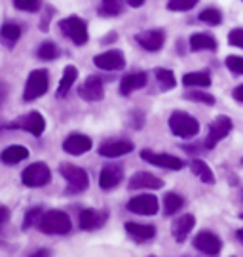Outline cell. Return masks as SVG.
<instances>
[{
	"mask_svg": "<svg viewBox=\"0 0 243 257\" xmlns=\"http://www.w3.org/2000/svg\"><path fill=\"white\" fill-rule=\"evenodd\" d=\"M59 174L67 179V194H80L90 187V175L80 166L63 162L59 164Z\"/></svg>",
	"mask_w": 243,
	"mask_h": 257,
	"instance_id": "obj_2",
	"label": "cell"
},
{
	"mask_svg": "<svg viewBox=\"0 0 243 257\" xmlns=\"http://www.w3.org/2000/svg\"><path fill=\"white\" fill-rule=\"evenodd\" d=\"M59 31L76 46H84L88 42V23L78 16H69L59 21Z\"/></svg>",
	"mask_w": 243,
	"mask_h": 257,
	"instance_id": "obj_4",
	"label": "cell"
},
{
	"mask_svg": "<svg viewBox=\"0 0 243 257\" xmlns=\"http://www.w3.org/2000/svg\"><path fill=\"white\" fill-rule=\"evenodd\" d=\"M194 225H196V217H194L192 213H184V215L177 217V219L173 221V225H171L173 238L177 240L179 244H182L184 240L188 238V234L192 232Z\"/></svg>",
	"mask_w": 243,
	"mask_h": 257,
	"instance_id": "obj_21",
	"label": "cell"
},
{
	"mask_svg": "<svg viewBox=\"0 0 243 257\" xmlns=\"http://www.w3.org/2000/svg\"><path fill=\"white\" fill-rule=\"evenodd\" d=\"M76 78H78V69H76L74 65H67L63 71V76H61V80H59V86H57L55 97H59V99L67 97L69 92H71V88L74 86V82H76Z\"/></svg>",
	"mask_w": 243,
	"mask_h": 257,
	"instance_id": "obj_23",
	"label": "cell"
},
{
	"mask_svg": "<svg viewBox=\"0 0 243 257\" xmlns=\"http://www.w3.org/2000/svg\"><path fill=\"white\" fill-rule=\"evenodd\" d=\"M54 14H55V10L52 8V6H48V14H44V16H42V21H40V25H38L42 33H46V31L50 29V18H52Z\"/></svg>",
	"mask_w": 243,
	"mask_h": 257,
	"instance_id": "obj_41",
	"label": "cell"
},
{
	"mask_svg": "<svg viewBox=\"0 0 243 257\" xmlns=\"http://www.w3.org/2000/svg\"><path fill=\"white\" fill-rule=\"evenodd\" d=\"M44 211H46L44 206H33V208H29V210L25 211V215H23V225H21V229L29 230V229H33V227H36Z\"/></svg>",
	"mask_w": 243,
	"mask_h": 257,
	"instance_id": "obj_33",
	"label": "cell"
},
{
	"mask_svg": "<svg viewBox=\"0 0 243 257\" xmlns=\"http://www.w3.org/2000/svg\"><path fill=\"white\" fill-rule=\"evenodd\" d=\"M192 246L201 251V253H205V255H216V253H220V249H222V242L220 238L216 236L215 232H211V230H201L198 232L194 240H192Z\"/></svg>",
	"mask_w": 243,
	"mask_h": 257,
	"instance_id": "obj_11",
	"label": "cell"
},
{
	"mask_svg": "<svg viewBox=\"0 0 243 257\" xmlns=\"http://www.w3.org/2000/svg\"><path fill=\"white\" fill-rule=\"evenodd\" d=\"M14 6L18 10H23V12L35 14L42 8V0H14Z\"/></svg>",
	"mask_w": 243,
	"mask_h": 257,
	"instance_id": "obj_37",
	"label": "cell"
},
{
	"mask_svg": "<svg viewBox=\"0 0 243 257\" xmlns=\"http://www.w3.org/2000/svg\"><path fill=\"white\" fill-rule=\"evenodd\" d=\"M226 67L235 74H243V57L241 55H228L226 57Z\"/></svg>",
	"mask_w": 243,
	"mask_h": 257,
	"instance_id": "obj_38",
	"label": "cell"
},
{
	"mask_svg": "<svg viewBox=\"0 0 243 257\" xmlns=\"http://www.w3.org/2000/svg\"><path fill=\"white\" fill-rule=\"evenodd\" d=\"M144 124V114L141 110H131V126L135 130H141Z\"/></svg>",
	"mask_w": 243,
	"mask_h": 257,
	"instance_id": "obj_40",
	"label": "cell"
},
{
	"mask_svg": "<svg viewBox=\"0 0 243 257\" xmlns=\"http://www.w3.org/2000/svg\"><path fill=\"white\" fill-rule=\"evenodd\" d=\"M6 128L8 130H23V132H27V134H31V136L40 138L46 130V120L40 112L33 110V112H29V114H23V116L18 118L16 122H10Z\"/></svg>",
	"mask_w": 243,
	"mask_h": 257,
	"instance_id": "obj_7",
	"label": "cell"
},
{
	"mask_svg": "<svg viewBox=\"0 0 243 257\" xmlns=\"http://www.w3.org/2000/svg\"><path fill=\"white\" fill-rule=\"evenodd\" d=\"M141 158L144 162L152 166H158V168H165V170H182L184 168V162L180 160L179 156L167 155V153H154L150 149H143L141 151Z\"/></svg>",
	"mask_w": 243,
	"mask_h": 257,
	"instance_id": "obj_9",
	"label": "cell"
},
{
	"mask_svg": "<svg viewBox=\"0 0 243 257\" xmlns=\"http://www.w3.org/2000/svg\"><path fill=\"white\" fill-rule=\"evenodd\" d=\"M182 84L188 88V86H198V88H207L211 86V76L209 73H203V71H199V73H186L182 76Z\"/></svg>",
	"mask_w": 243,
	"mask_h": 257,
	"instance_id": "obj_32",
	"label": "cell"
},
{
	"mask_svg": "<svg viewBox=\"0 0 243 257\" xmlns=\"http://www.w3.org/2000/svg\"><path fill=\"white\" fill-rule=\"evenodd\" d=\"M19 38H21V27L19 25L8 21V23H4L0 27V44L6 46L8 50H12V48L18 44Z\"/></svg>",
	"mask_w": 243,
	"mask_h": 257,
	"instance_id": "obj_25",
	"label": "cell"
},
{
	"mask_svg": "<svg viewBox=\"0 0 243 257\" xmlns=\"http://www.w3.org/2000/svg\"><path fill=\"white\" fill-rule=\"evenodd\" d=\"M232 95H234L235 101L243 103V84H239L237 88H234V92H232Z\"/></svg>",
	"mask_w": 243,
	"mask_h": 257,
	"instance_id": "obj_45",
	"label": "cell"
},
{
	"mask_svg": "<svg viewBox=\"0 0 243 257\" xmlns=\"http://www.w3.org/2000/svg\"><path fill=\"white\" fill-rule=\"evenodd\" d=\"M228 42H230L232 46L243 48V29H234V31H230Z\"/></svg>",
	"mask_w": 243,
	"mask_h": 257,
	"instance_id": "obj_39",
	"label": "cell"
},
{
	"mask_svg": "<svg viewBox=\"0 0 243 257\" xmlns=\"http://www.w3.org/2000/svg\"><path fill=\"white\" fill-rule=\"evenodd\" d=\"M148 257H156V255H148Z\"/></svg>",
	"mask_w": 243,
	"mask_h": 257,
	"instance_id": "obj_51",
	"label": "cell"
},
{
	"mask_svg": "<svg viewBox=\"0 0 243 257\" xmlns=\"http://www.w3.org/2000/svg\"><path fill=\"white\" fill-rule=\"evenodd\" d=\"M135 40L146 52H160L165 44V33L162 29H150V31H143L135 35Z\"/></svg>",
	"mask_w": 243,
	"mask_h": 257,
	"instance_id": "obj_15",
	"label": "cell"
},
{
	"mask_svg": "<svg viewBox=\"0 0 243 257\" xmlns=\"http://www.w3.org/2000/svg\"><path fill=\"white\" fill-rule=\"evenodd\" d=\"M184 99L203 103V105H215V97L211 93H205V92H186L184 93Z\"/></svg>",
	"mask_w": 243,
	"mask_h": 257,
	"instance_id": "obj_35",
	"label": "cell"
},
{
	"mask_svg": "<svg viewBox=\"0 0 243 257\" xmlns=\"http://www.w3.org/2000/svg\"><path fill=\"white\" fill-rule=\"evenodd\" d=\"M124 181V166L120 164H107L101 168L99 174V187L103 191H112Z\"/></svg>",
	"mask_w": 243,
	"mask_h": 257,
	"instance_id": "obj_14",
	"label": "cell"
},
{
	"mask_svg": "<svg viewBox=\"0 0 243 257\" xmlns=\"http://www.w3.org/2000/svg\"><path fill=\"white\" fill-rule=\"evenodd\" d=\"M112 40H116V33H110V37H108V38H103L101 42H103V44H107V42H112Z\"/></svg>",
	"mask_w": 243,
	"mask_h": 257,
	"instance_id": "obj_47",
	"label": "cell"
},
{
	"mask_svg": "<svg viewBox=\"0 0 243 257\" xmlns=\"http://www.w3.org/2000/svg\"><path fill=\"white\" fill-rule=\"evenodd\" d=\"M148 84V74L146 73H131L122 78L120 82V95L129 97L137 90H143L144 86Z\"/></svg>",
	"mask_w": 243,
	"mask_h": 257,
	"instance_id": "obj_22",
	"label": "cell"
},
{
	"mask_svg": "<svg viewBox=\"0 0 243 257\" xmlns=\"http://www.w3.org/2000/svg\"><path fill=\"white\" fill-rule=\"evenodd\" d=\"M27 156H29L27 147H23V145H10L8 149H4L0 153V160H2V164L6 166H16L19 162H23Z\"/></svg>",
	"mask_w": 243,
	"mask_h": 257,
	"instance_id": "obj_24",
	"label": "cell"
},
{
	"mask_svg": "<svg viewBox=\"0 0 243 257\" xmlns=\"http://www.w3.org/2000/svg\"><path fill=\"white\" fill-rule=\"evenodd\" d=\"M59 55H61L59 46H57L55 42H50V40L42 42V44L38 46V50H36V57L42 59V61H54Z\"/></svg>",
	"mask_w": 243,
	"mask_h": 257,
	"instance_id": "obj_30",
	"label": "cell"
},
{
	"mask_svg": "<svg viewBox=\"0 0 243 257\" xmlns=\"http://www.w3.org/2000/svg\"><path fill=\"white\" fill-rule=\"evenodd\" d=\"M190 48L194 52H215L216 40L207 33H196L190 37Z\"/></svg>",
	"mask_w": 243,
	"mask_h": 257,
	"instance_id": "obj_26",
	"label": "cell"
},
{
	"mask_svg": "<svg viewBox=\"0 0 243 257\" xmlns=\"http://www.w3.org/2000/svg\"><path fill=\"white\" fill-rule=\"evenodd\" d=\"M184 206V198L177 193H167L163 196V213L169 217V215H175L177 211L182 210Z\"/></svg>",
	"mask_w": 243,
	"mask_h": 257,
	"instance_id": "obj_28",
	"label": "cell"
},
{
	"mask_svg": "<svg viewBox=\"0 0 243 257\" xmlns=\"http://www.w3.org/2000/svg\"><path fill=\"white\" fill-rule=\"evenodd\" d=\"M237 238H239V240H241V242H243V229L237 230Z\"/></svg>",
	"mask_w": 243,
	"mask_h": 257,
	"instance_id": "obj_48",
	"label": "cell"
},
{
	"mask_svg": "<svg viewBox=\"0 0 243 257\" xmlns=\"http://www.w3.org/2000/svg\"><path fill=\"white\" fill-rule=\"evenodd\" d=\"M91 147H93V141H91V138L84 136V134H71L63 141V151L74 156L88 153V151H91Z\"/></svg>",
	"mask_w": 243,
	"mask_h": 257,
	"instance_id": "obj_19",
	"label": "cell"
},
{
	"mask_svg": "<svg viewBox=\"0 0 243 257\" xmlns=\"http://www.w3.org/2000/svg\"><path fill=\"white\" fill-rule=\"evenodd\" d=\"M38 230L42 234L57 236V234H69L72 230V221L67 211L61 210H48L42 213V217L38 221Z\"/></svg>",
	"mask_w": 243,
	"mask_h": 257,
	"instance_id": "obj_1",
	"label": "cell"
},
{
	"mask_svg": "<svg viewBox=\"0 0 243 257\" xmlns=\"http://www.w3.org/2000/svg\"><path fill=\"white\" fill-rule=\"evenodd\" d=\"M50 88V73L46 69H35L27 76V84L23 90V101H35L42 97Z\"/></svg>",
	"mask_w": 243,
	"mask_h": 257,
	"instance_id": "obj_5",
	"label": "cell"
},
{
	"mask_svg": "<svg viewBox=\"0 0 243 257\" xmlns=\"http://www.w3.org/2000/svg\"><path fill=\"white\" fill-rule=\"evenodd\" d=\"M126 208L131 213H139V215H154L160 210V202L154 194H139L135 198H131L126 204Z\"/></svg>",
	"mask_w": 243,
	"mask_h": 257,
	"instance_id": "obj_12",
	"label": "cell"
},
{
	"mask_svg": "<svg viewBox=\"0 0 243 257\" xmlns=\"http://www.w3.org/2000/svg\"><path fill=\"white\" fill-rule=\"evenodd\" d=\"M199 21H203V23H207V25L216 27V25L222 23V14H220L216 8H207L199 14Z\"/></svg>",
	"mask_w": 243,
	"mask_h": 257,
	"instance_id": "obj_34",
	"label": "cell"
},
{
	"mask_svg": "<svg viewBox=\"0 0 243 257\" xmlns=\"http://www.w3.org/2000/svg\"><path fill=\"white\" fill-rule=\"evenodd\" d=\"M10 219V210L6 206H0V225H4Z\"/></svg>",
	"mask_w": 243,
	"mask_h": 257,
	"instance_id": "obj_44",
	"label": "cell"
},
{
	"mask_svg": "<svg viewBox=\"0 0 243 257\" xmlns=\"http://www.w3.org/2000/svg\"><path fill=\"white\" fill-rule=\"evenodd\" d=\"M127 236L137 242V244H144L148 240L156 236V227L154 225H143V223H135V221H127L126 223Z\"/></svg>",
	"mask_w": 243,
	"mask_h": 257,
	"instance_id": "obj_20",
	"label": "cell"
},
{
	"mask_svg": "<svg viewBox=\"0 0 243 257\" xmlns=\"http://www.w3.org/2000/svg\"><path fill=\"white\" fill-rule=\"evenodd\" d=\"M133 149H135V145H133V141H129V139H107L97 151H99V155L105 156V158H118V156L133 153Z\"/></svg>",
	"mask_w": 243,
	"mask_h": 257,
	"instance_id": "obj_13",
	"label": "cell"
},
{
	"mask_svg": "<svg viewBox=\"0 0 243 257\" xmlns=\"http://www.w3.org/2000/svg\"><path fill=\"white\" fill-rule=\"evenodd\" d=\"M127 4L133 6V8H141V6L144 4V0H127Z\"/></svg>",
	"mask_w": 243,
	"mask_h": 257,
	"instance_id": "obj_46",
	"label": "cell"
},
{
	"mask_svg": "<svg viewBox=\"0 0 243 257\" xmlns=\"http://www.w3.org/2000/svg\"><path fill=\"white\" fill-rule=\"evenodd\" d=\"M29 257H52V249H50V248H38L36 251H33Z\"/></svg>",
	"mask_w": 243,
	"mask_h": 257,
	"instance_id": "obj_43",
	"label": "cell"
},
{
	"mask_svg": "<svg viewBox=\"0 0 243 257\" xmlns=\"http://www.w3.org/2000/svg\"><path fill=\"white\" fill-rule=\"evenodd\" d=\"M199 0H167V8L171 12H188L192 10Z\"/></svg>",
	"mask_w": 243,
	"mask_h": 257,
	"instance_id": "obj_36",
	"label": "cell"
},
{
	"mask_svg": "<svg viewBox=\"0 0 243 257\" xmlns=\"http://www.w3.org/2000/svg\"><path fill=\"white\" fill-rule=\"evenodd\" d=\"M2 130H4V126H0V132H2Z\"/></svg>",
	"mask_w": 243,
	"mask_h": 257,
	"instance_id": "obj_49",
	"label": "cell"
},
{
	"mask_svg": "<svg viewBox=\"0 0 243 257\" xmlns=\"http://www.w3.org/2000/svg\"><path fill=\"white\" fill-rule=\"evenodd\" d=\"M8 93H10L8 84H6L4 80H2V78H0V107L6 103V99H8Z\"/></svg>",
	"mask_w": 243,
	"mask_h": 257,
	"instance_id": "obj_42",
	"label": "cell"
},
{
	"mask_svg": "<svg viewBox=\"0 0 243 257\" xmlns=\"http://www.w3.org/2000/svg\"><path fill=\"white\" fill-rule=\"evenodd\" d=\"M154 76L158 80V86L162 92H167V90H173L177 86V80H175V73L169 71V69H156L154 71Z\"/></svg>",
	"mask_w": 243,
	"mask_h": 257,
	"instance_id": "obj_31",
	"label": "cell"
},
{
	"mask_svg": "<svg viewBox=\"0 0 243 257\" xmlns=\"http://www.w3.org/2000/svg\"><path fill=\"white\" fill-rule=\"evenodd\" d=\"M232 120L228 118V116H218L211 122V126H209V134L207 138H205V143H203V147L205 149H215L218 145V141H222L224 138L230 136V132H232Z\"/></svg>",
	"mask_w": 243,
	"mask_h": 257,
	"instance_id": "obj_8",
	"label": "cell"
},
{
	"mask_svg": "<svg viewBox=\"0 0 243 257\" xmlns=\"http://www.w3.org/2000/svg\"><path fill=\"white\" fill-rule=\"evenodd\" d=\"M239 217H241V219H243V213H241V215H239Z\"/></svg>",
	"mask_w": 243,
	"mask_h": 257,
	"instance_id": "obj_50",
	"label": "cell"
},
{
	"mask_svg": "<svg viewBox=\"0 0 243 257\" xmlns=\"http://www.w3.org/2000/svg\"><path fill=\"white\" fill-rule=\"evenodd\" d=\"M93 63L103 71H122L126 67V57L120 50H108L105 54L95 55Z\"/></svg>",
	"mask_w": 243,
	"mask_h": 257,
	"instance_id": "obj_16",
	"label": "cell"
},
{
	"mask_svg": "<svg viewBox=\"0 0 243 257\" xmlns=\"http://www.w3.org/2000/svg\"><path fill=\"white\" fill-rule=\"evenodd\" d=\"M78 95L86 101H101L105 97V84L99 76H88L78 88Z\"/></svg>",
	"mask_w": 243,
	"mask_h": 257,
	"instance_id": "obj_17",
	"label": "cell"
},
{
	"mask_svg": "<svg viewBox=\"0 0 243 257\" xmlns=\"http://www.w3.org/2000/svg\"><path fill=\"white\" fill-rule=\"evenodd\" d=\"M52 181V170L46 162H33L21 172V183L31 189H40Z\"/></svg>",
	"mask_w": 243,
	"mask_h": 257,
	"instance_id": "obj_6",
	"label": "cell"
},
{
	"mask_svg": "<svg viewBox=\"0 0 243 257\" xmlns=\"http://www.w3.org/2000/svg\"><path fill=\"white\" fill-rule=\"evenodd\" d=\"M108 221V211L107 210H95V208H86L80 211L78 215V227L82 230H99L105 227V223Z\"/></svg>",
	"mask_w": 243,
	"mask_h": 257,
	"instance_id": "obj_10",
	"label": "cell"
},
{
	"mask_svg": "<svg viewBox=\"0 0 243 257\" xmlns=\"http://www.w3.org/2000/svg\"><path fill=\"white\" fill-rule=\"evenodd\" d=\"M163 187V181L156 175L148 174V172H137L135 175H131L129 183H127V189L129 191H158Z\"/></svg>",
	"mask_w": 243,
	"mask_h": 257,
	"instance_id": "obj_18",
	"label": "cell"
},
{
	"mask_svg": "<svg viewBox=\"0 0 243 257\" xmlns=\"http://www.w3.org/2000/svg\"><path fill=\"white\" fill-rule=\"evenodd\" d=\"M190 170H192V174L198 177L199 181H203V183L207 185H213L215 183V175L211 172V168H209L203 160H199V158H194L192 162H190Z\"/></svg>",
	"mask_w": 243,
	"mask_h": 257,
	"instance_id": "obj_27",
	"label": "cell"
},
{
	"mask_svg": "<svg viewBox=\"0 0 243 257\" xmlns=\"http://www.w3.org/2000/svg\"><path fill=\"white\" fill-rule=\"evenodd\" d=\"M241 164H243V158H241Z\"/></svg>",
	"mask_w": 243,
	"mask_h": 257,
	"instance_id": "obj_52",
	"label": "cell"
},
{
	"mask_svg": "<svg viewBox=\"0 0 243 257\" xmlns=\"http://www.w3.org/2000/svg\"><path fill=\"white\" fill-rule=\"evenodd\" d=\"M124 12V0H101L99 16L103 18H116Z\"/></svg>",
	"mask_w": 243,
	"mask_h": 257,
	"instance_id": "obj_29",
	"label": "cell"
},
{
	"mask_svg": "<svg viewBox=\"0 0 243 257\" xmlns=\"http://www.w3.org/2000/svg\"><path fill=\"white\" fill-rule=\"evenodd\" d=\"M169 130L177 138L192 139L199 134V122L184 110H173L169 116Z\"/></svg>",
	"mask_w": 243,
	"mask_h": 257,
	"instance_id": "obj_3",
	"label": "cell"
}]
</instances>
